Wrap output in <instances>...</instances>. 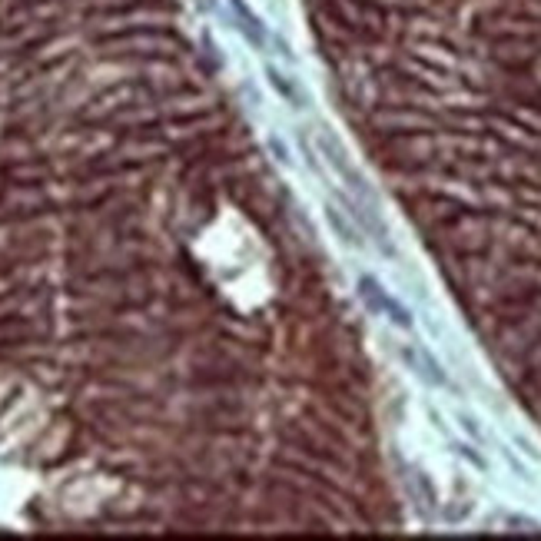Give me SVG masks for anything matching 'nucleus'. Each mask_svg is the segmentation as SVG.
Wrapping results in <instances>:
<instances>
[{
	"mask_svg": "<svg viewBox=\"0 0 541 541\" xmlns=\"http://www.w3.org/2000/svg\"><path fill=\"white\" fill-rule=\"evenodd\" d=\"M319 150L326 153V160H329V166L336 170L342 180L349 183V190L359 196L356 203H362V206H372V193H369V186H366V180L359 176V170L352 163H349V156H346V150H342V143H339L336 136L329 133V130H319Z\"/></svg>",
	"mask_w": 541,
	"mask_h": 541,
	"instance_id": "1",
	"label": "nucleus"
},
{
	"mask_svg": "<svg viewBox=\"0 0 541 541\" xmlns=\"http://www.w3.org/2000/svg\"><path fill=\"white\" fill-rule=\"evenodd\" d=\"M359 292H362V299L369 302V309L372 312H386L396 326L412 329V316H408V309L398 299H392V296H388V292L382 289L372 276H362V279H359Z\"/></svg>",
	"mask_w": 541,
	"mask_h": 541,
	"instance_id": "2",
	"label": "nucleus"
},
{
	"mask_svg": "<svg viewBox=\"0 0 541 541\" xmlns=\"http://www.w3.org/2000/svg\"><path fill=\"white\" fill-rule=\"evenodd\" d=\"M232 7H236V14H239V27H242V34L256 43V47H262L266 43V34H262V27H259V20L252 17L249 10L242 7V0H232Z\"/></svg>",
	"mask_w": 541,
	"mask_h": 541,
	"instance_id": "5",
	"label": "nucleus"
},
{
	"mask_svg": "<svg viewBox=\"0 0 541 541\" xmlns=\"http://www.w3.org/2000/svg\"><path fill=\"white\" fill-rule=\"evenodd\" d=\"M266 77H269V83H272V87H276V93H282V97L289 100L292 107H302V93H299V90H296V83H292L289 77H282V73H279V70H276V67H269V70H266Z\"/></svg>",
	"mask_w": 541,
	"mask_h": 541,
	"instance_id": "6",
	"label": "nucleus"
},
{
	"mask_svg": "<svg viewBox=\"0 0 541 541\" xmlns=\"http://www.w3.org/2000/svg\"><path fill=\"white\" fill-rule=\"evenodd\" d=\"M402 359H406L408 366L416 369V372L426 378V382H432V386H445V382H448L428 349H422V346H402Z\"/></svg>",
	"mask_w": 541,
	"mask_h": 541,
	"instance_id": "3",
	"label": "nucleus"
},
{
	"mask_svg": "<svg viewBox=\"0 0 541 541\" xmlns=\"http://www.w3.org/2000/svg\"><path fill=\"white\" fill-rule=\"evenodd\" d=\"M326 220H329V226H332V230H336L339 236H342V242H349V246H362V239H359L356 226H352V222H349L346 216L339 213V210H336L332 203L326 206Z\"/></svg>",
	"mask_w": 541,
	"mask_h": 541,
	"instance_id": "4",
	"label": "nucleus"
}]
</instances>
